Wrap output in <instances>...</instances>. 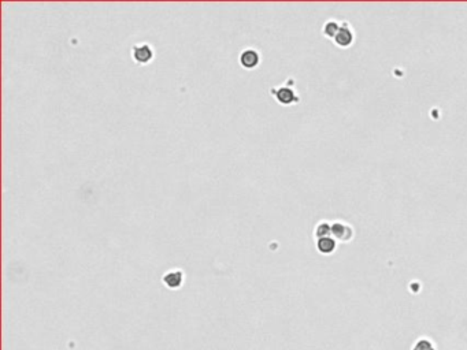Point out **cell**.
<instances>
[{"label": "cell", "instance_id": "cell-1", "mask_svg": "<svg viewBox=\"0 0 467 350\" xmlns=\"http://www.w3.org/2000/svg\"><path fill=\"white\" fill-rule=\"evenodd\" d=\"M291 81H292V80L289 78L284 85L276 86V88H272V89H270V93H272L274 99H276L279 104L291 105V104L299 103V95H297V92L295 90V88L289 85Z\"/></svg>", "mask_w": 467, "mask_h": 350}, {"label": "cell", "instance_id": "cell-2", "mask_svg": "<svg viewBox=\"0 0 467 350\" xmlns=\"http://www.w3.org/2000/svg\"><path fill=\"white\" fill-rule=\"evenodd\" d=\"M130 54H132V59L137 64H147L153 59V48L151 47V44L148 42H137L134 44L130 49Z\"/></svg>", "mask_w": 467, "mask_h": 350}, {"label": "cell", "instance_id": "cell-3", "mask_svg": "<svg viewBox=\"0 0 467 350\" xmlns=\"http://www.w3.org/2000/svg\"><path fill=\"white\" fill-rule=\"evenodd\" d=\"M238 62L245 70H252L258 67L260 63V54L255 48H244L238 55Z\"/></svg>", "mask_w": 467, "mask_h": 350}, {"label": "cell", "instance_id": "cell-4", "mask_svg": "<svg viewBox=\"0 0 467 350\" xmlns=\"http://www.w3.org/2000/svg\"><path fill=\"white\" fill-rule=\"evenodd\" d=\"M354 39H355L354 29L351 28V25H349L348 22H341L340 30L337 32V35H336V37L333 39L336 44H337L339 47L345 48V47H349V45L354 42Z\"/></svg>", "mask_w": 467, "mask_h": 350}, {"label": "cell", "instance_id": "cell-5", "mask_svg": "<svg viewBox=\"0 0 467 350\" xmlns=\"http://www.w3.org/2000/svg\"><path fill=\"white\" fill-rule=\"evenodd\" d=\"M162 282L163 285L168 288L175 290V288H180L184 283V272L181 269H170L166 274L162 276Z\"/></svg>", "mask_w": 467, "mask_h": 350}, {"label": "cell", "instance_id": "cell-6", "mask_svg": "<svg viewBox=\"0 0 467 350\" xmlns=\"http://www.w3.org/2000/svg\"><path fill=\"white\" fill-rule=\"evenodd\" d=\"M332 235L335 237V240L345 242V241H349L352 238L354 231H352V227L348 226L347 223L336 222L332 225Z\"/></svg>", "mask_w": 467, "mask_h": 350}, {"label": "cell", "instance_id": "cell-7", "mask_svg": "<svg viewBox=\"0 0 467 350\" xmlns=\"http://www.w3.org/2000/svg\"><path fill=\"white\" fill-rule=\"evenodd\" d=\"M317 249L321 252V253H332L336 249V240L332 237H323L317 241Z\"/></svg>", "mask_w": 467, "mask_h": 350}, {"label": "cell", "instance_id": "cell-8", "mask_svg": "<svg viewBox=\"0 0 467 350\" xmlns=\"http://www.w3.org/2000/svg\"><path fill=\"white\" fill-rule=\"evenodd\" d=\"M340 26H341V23L339 21H336V20H329L326 23H325V26L322 29V32H323V35L329 37V39H335L336 35H337V32L340 30Z\"/></svg>", "mask_w": 467, "mask_h": 350}, {"label": "cell", "instance_id": "cell-9", "mask_svg": "<svg viewBox=\"0 0 467 350\" xmlns=\"http://www.w3.org/2000/svg\"><path fill=\"white\" fill-rule=\"evenodd\" d=\"M315 237H317V240H319V238H323V237H329L330 234H332V226L329 225L328 222H321V223H318L317 227H315Z\"/></svg>", "mask_w": 467, "mask_h": 350}]
</instances>
